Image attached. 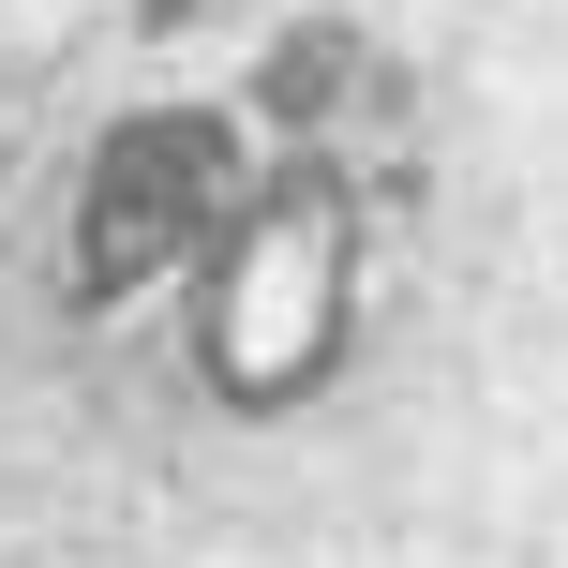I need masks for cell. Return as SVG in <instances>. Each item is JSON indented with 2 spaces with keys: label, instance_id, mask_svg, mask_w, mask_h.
<instances>
[{
  "label": "cell",
  "instance_id": "6da1fadb",
  "mask_svg": "<svg viewBox=\"0 0 568 568\" xmlns=\"http://www.w3.org/2000/svg\"><path fill=\"white\" fill-rule=\"evenodd\" d=\"M359 240H374L359 180H344L329 150H270L255 165V195L225 210V240L180 270L195 374H210L225 419H300L344 374V344H359Z\"/></svg>",
  "mask_w": 568,
  "mask_h": 568
},
{
  "label": "cell",
  "instance_id": "7a4b0ae2",
  "mask_svg": "<svg viewBox=\"0 0 568 568\" xmlns=\"http://www.w3.org/2000/svg\"><path fill=\"white\" fill-rule=\"evenodd\" d=\"M255 195V135L240 105H120L75 165V210H60V300L120 314L150 284H180L225 240V210Z\"/></svg>",
  "mask_w": 568,
  "mask_h": 568
},
{
  "label": "cell",
  "instance_id": "3957f363",
  "mask_svg": "<svg viewBox=\"0 0 568 568\" xmlns=\"http://www.w3.org/2000/svg\"><path fill=\"white\" fill-rule=\"evenodd\" d=\"M344 90H359V30H344V16H300V30L270 45V75H255V120L314 150V120H329ZM255 120H240V135H255Z\"/></svg>",
  "mask_w": 568,
  "mask_h": 568
}]
</instances>
